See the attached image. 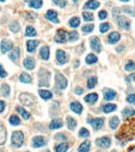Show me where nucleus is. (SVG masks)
<instances>
[{"label": "nucleus", "mask_w": 135, "mask_h": 152, "mask_svg": "<svg viewBox=\"0 0 135 152\" xmlns=\"http://www.w3.org/2000/svg\"><path fill=\"white\" fill-rule=\"evenodd\" d=\"M13 48V43L7 40H4L1 42V51L3 53H5L7 52H9V50H11Z\"/></svg>", "instance_id": "obj_11"}, {"label": "nucleus", "mask_w": 135, "mask_h": 152, "mask_svg": "<svg viewBox=\"0 0 135 152\" xmlns=\"http://www.w3.org/2000/svg\"><path fill=\"white\" fill-rule=\"evenodd\" d=\"M118 124H119V119H118V117L114 116L110 119V126L112 129H116Z\"/></svg>", "instance_id": "obj_32"}, {"label": "nucleus", "mask_w": 135, "mask_h": 152, "mask_svg": "<svg viewBox=\"0 0 135 152\" xmlns=\"http://www.w3.org/2000/svg\"><path fill=\"white\" fill-rule=\"evenodd\" d=\"M7 74H8L7 72L4 69L3 66L0 64V77H1V78H5L6 76H7Z\"/></svg>", "instance_id": "obj_50"}, {"label": "nucleus", "mask_w": 135, "mask_h": 152, "mask_svg": "<svg viewBox=\"0 0 135 152\" xmlns=\"http://www.w3.org/2000/svg\"><path fill=\"white\" fill-rule=\"evenodd\" d=\"M89 135H90V133H89V131L86 129H81L80 131H79V136L80 137H83V138H86V137H89Z\"/></svg>", "instance_id": "obj_47"}, {"label": "nucleus", "mask_w": 135, "mask_h": 152, "mask_svg": "<svg viewBox=\"0 0 135 152\" xmlns=\"http://www.w3.org/2000/svg\"><path fill=\"white\" fill-rule=\"evenodd\" d=\"M73 2H75V3H76V2H78V1H79V0H73Z\"/></svg>", "instance_id": "obj_59"}, {"label": "nucleus", "mask_w": 135, "mask_h": 152, "mask_svg": "<svg viewBox=\"0 0 135 152\" xmlns=\"http://www.w3.org/2000/svg\"><path fill=\"white\" fill-rule=\"evenodd\" d=\"M116 94H117L116 91L110 90V89H107L104 90V98L107 101H111V100L114 99V97L116 96Z\"/></svg>", "instance_id": "obj_20"}, {"label": "nucleus", "mask_w": 135, "mask_h": 152, "mask_svg": "<svg viewBox=\"0 0 135 152\" xmlns=\"http://www.w3.org/2000/svg\"><path fill=\"white\" fill-rule=\"evenodd\" d=\"M45 16L46 19H48L49 20L52 21V22L59 23V20L57 19V13L54 10H52V9H50L46 12Z\"/></svg>", "instance_id": "obj_12"}, {"label": "nucleus", "mask_w": 135, "mask_h": 152, "mask_svg": "<svg viewBox=\"0 0 135 152\" xmlns=\"http://www.w3.org/2000/svg\"><path fill=\"white\" fill-rule=\"evenodd\" d=\"M119 39H120V34L118 32H112L108 36V41L110 43H116L119 41Z\"/></svg>", "instance_id": "obj_23"}, {"label": "nucleus", "mask_w": 135, "mask_h": 152, "mask_svg": "<svg viewBox=\"0 0 135 152\" xmlns=\"http://www.w3.org/2000/svg\"><path fill=\"white\" fill-rule=\"evenodd\" d=\"M0 1H1V2H4L5 0H0Z\"/></svg>", "instance_id": "obj_60"}, {"label": "nucleus", "mask_w": 135, "mask_h": 152, "mask_svg": "<svg viewBox=\"0 0 135 152\" xmlns=\"http://www.w3.org/2000/svg\"><path fill=\"white\" fill-rule=\"evenodd\" d=\"M67 123H68V128H69V129L73 130L75 129V127H76V121L73 119V118H71V117H68L67 118Z\"/></svg>", "instance_id": "obj_33"}, {"label": "nucleus", "mask_w": 135, "mask_h": 152, "mask_svg": "<svg viewBox=\"0 0 135 152\" xmlns=\"http://www.w3.org/2000/svg\"><path fill=\"white\" fill-rule=\"evenodd\" d=\"M38 45H39V41H34V40L28 41L27 44H26V46H27V51H28L29 52H33Z\"/></svg>", "instance_id": "obj_16"}, {"label": "nucleus", "mask_w": 135, "mask_h": 152, "mask_svg": "<svg viewBox=\"0 0 135 152\" xmlns=\"http://www.w3.org/2000/svg\"><path fill=\"white\" fill-rule=\"evenodd\" d=\"M24 66L26 68L29 70H31L35 68V60L34 58L29 57H26L25 60H24Z\"/></svg>", "instance_id": "obj_17"}, {"label": "nucleus", "mask_w": 135, "mask_h": 152, "mask_svg": "<svg viewBox=\"0 0 135 152\" xmlns=\"http://www.w3.org/2000/svg\"><path fill=\"white\" fill-rule=\"evenodd\" d=\"M134 109H130V108H127V109H124L123 112V116L124 118H128L132 117L134 114Z\"/></svg>", "instance_id": "obj_37"}, {"label": "nucleus", "mask_w": 135, "mask_h": 152, "mask_svg": "<svg viewBox=\"0 0 135 152\" xmlns=\"http://www.w3.org/2000/svg\"><path fill=\"white\" fill-rule=\"evenodd\" d=\"M118 24L120 27L124 29H129L130 22L129 20L124 16H119L118 18Z\"/></svg>", "instance_id": "obj_10"}, {"label": "nucleus", "mask_w": 135, "mask_h": 152, "mask_svg": "<svg viewBox=\"0 0 135 152\" xmlns=\"http://www.w3.org/2000/svg\"><path fill=\"white\" fill-rule=\"evenodd\" d=\"M10 30H11L13 32H18L19 31V30H20V25H19V23L17 22V21H15V22H13L10 25Z\"/></svg>", "instance_id": "obj_44"}, {"label": "nucleus", "mask_w": 135, "mask_h": 152, "mask_svg": "<svg viewBox=\"0 0 135 152\" xmlns=\"http://www.w3.org/2000/svg\"><path fill=\"white\" fill-rule=\"evenodd\" d=\"M4 108H5V103H4V101H0V113H2L4 110Z\"/></svg>", "instance_id": "obj_55"}, {"label": "nucleus", "mask_w": 135, "mask_h": 152, "mask_svg": "<svg viewBox=\"0 0 135 152\" xmlns=\"http://www.w3.org/2000/svg\"><path fill=\"white\" fill-rule=\"evenodd\" d=\"M39 95L41 96V97L42 99H45V100H47V99H51L52 96V92L48 91V90H40L38 91Z\"/></svg>", "instance_id": "obj_26"}, {"label": "nucleus", "mask_w": 135, "mask_h": 152, "mask_svg": "<svg viewBox=\"0 0 135 152\" xmlns=\"http://www.w3.org/2000/svg\"><path fill=\"white\" fill-rule=\"evenodd\" d=\"M90 142L89 140H86L83 142L79 148V152H88L90 150Z\"/></svg>", "instance_id": "obj_25"}, {"label": "nucleus", "mask_w": 135, "mask_h": 152, "mask_svg": "<svg viewBox=\"0 0 135 152\" xmlns=\"http://www.w3.org/2000/svg\"><path fill=\"white\" fill-rule=\"evenodd\" d=\"M46 145L45 139L41 136H36L33 139V146L36 148L44 146Z\"/></svg>", "instance_id": "obj_14"}, {"label": "nucleus", "mask_w": 135, "mask_h": 152, "mask_svg": "<svg viewBox=\"0 0 135 152\" xmlns=\"http://www.w3.org/2000/svg\"><path fill=\"white\" fill-rule=\"evenodd\" d=\"M27 152H28V151H27Z\"/></svg>", "instance_id": "obj_64"}, {"label": "nucleus", "mask_w": 135, "mask_h": 152, "mask_svg": "<svg viewBox=\"0 0 135 152\" xmlns=\"http://www.w3.org/2000/svg\"><path fill=\"white\" fill-rule=\"evenodd\" d=\"M55 79H56V83L57 85L58 86V88L60 90H64L66 87H67L68 81L66 78L62 75V73H57L56 74V77H55Z\"/></svg>", "instance_id": "obj_4"}, {"label": "nucleus", "mask_w": 135, "mask_h": 152, "mask_svg": "<svg viewBox=\"0 0 135 152\" xmlns=\"http://www.w3.org/2000/svg\"><path fill=\"white\" fill-rule=\"evenodd\" d=\"M50 73L44 68H41L39 72V86H49Z\"/></svg>", "instance_id": "obj_2"}, {"label": "nucleus", "mask_w": 135, "mask_h": 152, "mask_svg": "<svg viewBox=\"0 0 135 152\" xmlns=\"http://www.w3.org/2000/svg\"><path fill=\"white\" fill-rule=\"evenodd\" d=\"M9 122H10V124L12 125H19L20 124V118H18L17 116H15V115H12L10 118H9Z\"/></svg>", "instance_id": "obj_42"}, {"label": "nucleus", "mask_w": 135, "mask_h": 152, "mask_svg": "<svg viewBox=\"0 0 135 152\" xmlns=\"http://www.w3.org/2000/svg\"><path fill=\"white\" fill-rule=\"evenodd\" d=\"M96 83H97V78L96 77H90V79H88V83H87V86L89 89H92L96 86Z\"/></svg>", "instance_id": "obj_38"}, {"label": "nucleus", "mask_w": 135, "mask_h": 152, "mask_svg": "<svg viewBox=\"0 0 135 152\" xmlns=\"http://www.w3.org/2000/svg\"><path fill=\"white\" fill-rule=\"evenodd\" d=\"M52 1L56 5L59 6L60 8H64L65 5H66V1L65 0H52Z\"/></svg>", "instance_id": "obj_48"}, {"label": "nucleus", "mask_w": 135, "mask_h": 152, "mask_svg": "<svg viewBox=\"0 0 135 152\" xmlns=\"http://www.w3.org/2000/svg\"><path fill=\"white\" fill-rule=\"evenodd\" d=\"M46 152H49V151H46Z\"/></svg>", "instance_id": "obj_63"}, {"label": "nucleus", "mask_w": 135, "mask_h": 152, "mask_svg": "<svg viewBox=\"0 0 135 152\" xmlns=\"http://www.w3.org/2000/svg\"><path fill=\"white\" fill-rule=\"evenodd\" d=\"M70 108L71 110L74 112L75 113H78V114H80L82 113V110H83V107L82 105L79 103V102H72L71 105H70Z\"/></svg>", "instance_id": "obj_18"}, {"label": "nucleus", "mask_w": 135, "mask_h": 152, "mask_svg": "<svg viewBox=\"0 0 135 152\" xmlns=\"http://www.w3.org/2000/svg\"><path fill=\"white\" fill-rule=\"evenodd\" d=\"M107 16V13L105 10H101L100 13H99V18L101 19V20H104V19H106Z\"/></svg>", "instance_id": "obj_52"}, {"label": "nucleus", "mask_w": 135, "mask_h": 152, "mask_svg": "<svg viewBox=\"0 0 135 152\" xmlns=\"http://www.w3.org/2000/svg\"><path fill=\"white\" fill-rule=\"evenodd\" d=\"M127 101H128L129 103H132V104L135 105V94H133V95H130V96H128Z\"/></svg>", "instance_id": "obj_51"}, {"label": "nucleus", "mask_w": 135, "mask_h": 152, "mask_svg": "<svg viewBox=\"0 0 135 152\" xmlns=\"http://www.w3.org/2000/svg\"><path fill=\"white\" fill-rule=\"evenodd\" d=\"M128 152H135V146L133 147V148H131L129 151H128Z\"/></svg>", "instance_id": "obj_57"}, {"label": "nucleus", "mask_w": 135, "mask_h": 152, "mask_svg": "<svg viewBox=\"0 0 135 152\" xmlns=\"http://www.w3.org/2000/svg\"><path fill=\"white\" fill-rule=\"evenodd\" d=\"M100 29H101V31L102 33H105V32H107V31L110 29V25H109L108 23H103V24L101 25Z\"/></svg>", "instance_id": "obj_45"}, {"label": "nucleus", "mask_w": 135, "mask_h": 152, "mask_svg": "<svg viewBox=\"0 0 135 152\" xmlns=\"http://www.w3.org/2000/svg\"><path fill=\"white\" fill-rule=\"evenodd\" d=\"M74 92H75L77 95H81V94L84 92V90H83L82 88H80V87H77V88L75 89V90H74Z\"/></svg>", "instance_id": "obj_54"}, {"label": "nucleus", "mask_w": 135, "mask_h": 152, "mask_svg": "<svg viewBox=\"0 0 135 152\" xmlns=\"http://www.w3.org/2000/svg\"><path fill=\"white\" fill-rule=\"evenodd\" d=\"M93 29H94V25H84L83 27H82V31H84V32H90V31H93Z\"/></svg>", "instance_id": "obj_46"}, {"label": "nucleus", "mask_w": 135, "mask_h": 152, "mask_svg": "<svg viewBox=\"0 0 135 152\" xmlns=\"http://www.w3.org/2000/svg\"><path fill=\"white\" fill-rule=\"evenodd\" d=\"M68 36L69 41H77L78 38H79V33H78L77 31H73L69 32L68 35Z\"/></svg>", "instance_id": "obj_39"}, {"label": "nucleus", "mask_w": 135, "mask_h": 152, "mask_svg": "<svg viewBox=\"0 0 135 152\" xmlns=\"http://www.w3.org/2000/svg\"><path fill=\"white\" fill-rule=\"evenodd\" d=\"M49 55H50V51H49V47L47 46H44L41 48L40 50V56L42 59L44 60H47L49 58Z\"/></svg>", "instance_id": "obj_15"}, {"label": "nucleus", "mask_w": 135, "mask_h": 152, "mask_svg": "<svg viewBox=\"0 0 135 152\" xmlns=\"http://www.w3.org/2000/svg\"><path fill=\"white\" fill-rule=\"evenodd\" d=\"M29 6L34 9H40L42 6V0H30Z\"/></svg>", "instance_id": "obj_29"}, {"label": "nucleus", "mask_w": 135, "mask_h": 152, "mask_svg": "<svg viewBox=\"0 0 135 152\" xmlns=\"http://www.w3.org/2000/svg\"><path fill=\"white\" fill-rule=\"evenodd\" d=\"M97 99H98V95L96 93H91V94H89L88 96H85L84 101L88 103H94L97 101Z\"/></svg>", "instance_id": "obj_24"}, {"label": "nucleus", "mask_w": 135, "mask_h": 152, "mask_svg": "<svg viewBox=\"0 0 135 152\" xmlns=\"http://www.w3.org/2000/svg\"><path fill=\"white\" fill-rule=\"evenodd\" d=\"M62 127V122L60 119H54L52 121L50 124L51 129H60Z\"/></svg>", "instance_id": "obj_22"}, {"label": "nucleus", "mask_w": 135, "mask_h": 152, "mask_svg": "<svg viewBox=\"0 0 135 152\" xmlns=\"http://www.w3.org/2000/svg\"><path fill=\"white\" fill-rule=\"evenodd\" d=\"M90 46L91 48L96 52H100L101 50V45L100 42V40L97 37H93L90 40Z\"/></svg>", "instance_id": "obj_7"}, {"label": "nucleus", "mask_w": 135, "mask_h": 152, "mask_svg": "<svg viewBox=\"0 0 135 152\" xmlns=\"http://www.w3.org/2000/svg\"><path fill=\"white\" fill-rule=\"evenodd\" d=\"M100 6V3L97 2L96 0H90L89 2H87L84 5V9H96Z\"/></svg>", "instance_id": "obj_19"}, {"label": "nucleus", "mask_w": 135, "mask_h": 152, "mask_svg": "<svg viewBox=\"0 0 135 152\" xmlns=\"http://www.w3.org/2000/svg\"><path fill=\"white\" fill-rule=\"evenodd\" d=\"M130 78L133 79V80H135V73H133V74H131V75H130Z\"/></svg>", "instance_id": "obj_56"}, {"label": "nucleus", "mask_w": 135, "mask_h": 152, "mask_svg": "<svg viewBox=\"0 0 135 152\" xmlns=\"http://www.w3.org/2000/svg\"><path fill=\"white\" fill-rule=\"evenodd\" d=\"M57 60L60 64H63L67 62L68 58L66 56V53L62 50L57 51Z\"/></svg>", "instance_id": "obj_13"}, {"label": "nucleus", "mask_w": 135, "mask_h": 152, "mask_svg": "<svg viewBox=\"0 0 135 152\" xmlns=\"http://www.w3.org/2000/svg\"><path fill=\"white\" fill-rule=\"evenodd\" d=\"M96 144L102 148H108L111 145V140L108 137H102L96 140Z\"/></svg>", "instance_id": "obj_8"}, {"label": "nucleus", "mask_w": 135, "mask_h": 152, "mask_svg": "<svg viewBox=\"0 0 135 152\" xmlns=\"http://www.w3.org/2000/svg\"><path fill=\"white\" fill-rule=\"evenodd\" d=\"M85 61H86V63H87L88 64H93V63H95L97 62V57H96V55L90 53V54H89L88 56L86 57Z\"/></svg>", "instance_id": "obj_35"}, {"label": "nucleus", "mask_w": 135, "mask_h": 152, "mask_svg": "<svg viewBox=\"0 0 135 152\" xmlns=\"http://www.w3.org/2000/svg\"><path fill=\"white\" fill-rule=\"evenodd\" d=\"M125 68L127 69V70H133V69H134L135 68V63L134 62H133V61H128V63L126 64V66H125Z\"/></svg>", "instance_id": "obj_49"}, {"label": "nucleus", "mask_w": 135, "mask_h": 152, "mask_svg": "<svg viewBox=\"0 0 135 152\" xmlns=\"http://www.w3.org/2000/svg\"><path fill=\"white\" fill-rule=\"evenodd\" d=\"M0 152H3V151H0Z\"/></svg>", "instance_id": "obj_62"}, {"label": "nucleus", "mask_w": 135, "mask_h": 152, "mask_svg": "<svg viewBox=\"0 0 135 152\" xmlns=\"http://www.w3.org/2000/svg\"><path fill=\"white\" fill-rule=\"evenodd\" d=\"M83 18L85 21H91L94 20V16L92 14L90 13H88V12H85V13H83Z\"/></svg>", "instance_id": "obj_43"}, {"label": "nucleus", "mask_w": 135, "mask_h": 152, "mask_svg": "<svg viewBox=\"0 0 135 152\" xmlns=\"http://www.w3.org/2000/svg\"><path fill=\"white\" fill-rule=\"evenodd\" d=\"M68 34L66 31L62 30V29H59L57 31V35L55 36V41L58 43H63L67 41Z\"/></svg>", "instance_id": "obj_6"}, {"label": "nucleus", "mask_w": 135, "mask_h": 152, "mask_svg": "<svg viewBox=\"0 0 135 152\" xmlns=\"http://www.w3.org/2000/svg\"><path fill=\"white\" fill-rule=\"evenodd\" d=\"M16 109H17V111H18V113H20V115H21L25 119H29V118H30V114L27 111H25L24 108H22V107H18Z\"/></svg>", "instance_id": "obj_30"}, {"label": "nucleus", "mask_w": 135, "mask_h": 152, "mask_svg": "<svg viewBox=\"0 0 135 152\" xmlns=\"http://www.w3.org/2000/svg\"><path fill=\"white\" fill-rule=\"evenodd\" d=\"M20 80L21 82H23V83L27 84V83H30L31 82V78H30V76L29 75L28 73H22L21 75H20Z\"/></svg>", "instance_id": "obj_31"}, {"label": "nucleus", "mask_w": 135, "mask_h": 152, "mask_svg": "<svg viewBox=\"0 0 135 152\" xmlns=\"http://www.w3.org/2000/svg\"><path fill=\"white\" fill-rule=\"evenodd\" d=\"M112 152H116V151H112Z\"/></svg>", "instance_id": "obj_61"}, {"label": "nucleus", "mask_w": 135, "mask_h": 152, "mask_svg": "<svg viewBox=\"0 0 135 152\" xmlns=\"http://www.w3.org/2000/svg\"><path fill=\"white\" fill-rule=\"evenodd\" d=\"M11 142L12 145L17 148L21 146L24 143V135L22 134V132H20V131L14 132L12 135Z\"/></svg>", "instance_id": "obj_3"}, {"label": "nucleus", "mask_w": 135, "mask_h": 152, "mask_svg": "<svg viewBox=\"0 0 135 152\" xmlns=\"http://www.w3.org/2000/svg\"><path fill=\"white\" fill-rule=\"evenodd\" d=\"M135 137V118L128 120L118 131L117 138L120 140H131Z\"/></svg>", "instance_id": "obj_1"}, {"label": "nucleus", "mask_w": 135, "mask_h": 152, "mask_svg": "<svg viewBox=\"0 0 135 152\" xmlns=\"http://www.w3.org/2000/svg\"><path fill=\"white\" fill-rule=\"evenodd\" d=\"M7 140V131L4 126H0V145H4Z\"/></svg>", "instance_id": "obj_21"}, {"label": "nucleus", "mask_w": 135, "mask_h": 152, "mask_svg": "<svg viewBox=\"0 0 135 152\" xmlns=\"http://www.w3.org/2000/svg\"><path fill=\"white\" fill-rule=\"evenodd\" d=\"M90 124L92 125V127L96 130H98L102 127V125L104 124V118H94L90 120Z\"/></svg>", "instance_id": "obj_9"}, {"label": "nucleus", "mask_w": 135, "mask_h": 152, "mask_svg": "<svg viewBox=\"0 0 135 152\" xmlns=\"http://www.w3.org/2000/svg\"><path fill=\"white\" fill-rule=\"evenodd\" d=\"M2 93H3V95L5 96V97H8L9 95V92H10V88H9V86L8 85V84H4L2 85Z\"/></svg>", "instance_id": "obj_41"}, {"label": "nucleus", "mask_w": 135, "mask_h": 152, "mask_svg": "<svg viewBox=\"0 0 135 152\" xmlns=\"http://www.w3.org/2000/svg\"><path fill=\"white\" fill-rule=\"evenodd\" d=\"M20 100L22 102L24 105L25 106H31L33 105L34 101H35V99H34V96L30 94H28V93H23L20 96Z\"/></svg>", "instance_id": "obj_5"}, {"label": "nucleus", "mask_w": 135, "mask_h": 152, "mask_svg": "<svg viewBox=\"0 0 135 152\" xmlns=\"http://www.w3.org/2000/svg\"><path fill=\"white\" fill-rule=\"evenodd\" d=\"M55 138H56V140H67L66 136L64 135H62V134H58V135H57Z\"/></svg>", "instance_id": "obj_53"}, {"label": "nucleus", "mask_w": 135, "mask_h": 152, "mask_svg": "<svg viewBox=\"0 0 135 152\" xmlns=\"http://www.w3.org/2000/svg\"><path fill=\"white\" fill-rule=\"evenodd\" d=\"M121 1H123V2H128V1H129V0H121Z\"/></svg>", "instance_id": "obj_58"}, {"label": "nucleus", "mask_w": 135, "mask_h": 152, "mask_svg": "<svg viewBox=\"0 0 135 152\" xmlns=\"http://www.w3.org/2000/svg\"><path fill=\"white\" fill-rule=\"evenodd\" d=\"M20 50L19 47H16L15 49H14V50L12 51V52L9 55V58L11 60H13V61H15V60H17L20 57Z\"/></svg>", "instance_id": "obj_27"}, {"label": "nucleus", "mask_w": 135, "mask_h": 152, "mask_svg": "<svg viewBox=\"0 0 135 152\" xmlns=\"http://www.w3.org/2000/svg\"><path fill=\"white\" fill-rule=\"evenodd\" d=\"M116 109H117V106L114 105V104H107V105L103 106V107H102L103 112L106 113H112L113 111H115Z\"/></svg>", "instance_id": "obj_28"}, {"label": "nucleus", "mask_w": 135, "mask_h": 152, "mask_svg": "<svg viewBox=\"0 0 135 152\" xmlns=\"http://www.w3.org/2000/svg\"><path fill=\"white\" fill-rule=\"evenodd\" d=\"M36 31L32 26H27L25 31V36H36Z\"/></svg>", "instance_id": "obj_34"}, {"label": "nucleus", "mask_w": 135, "mask_h": 152, "mask_svg": "<svg viewBox=\"0 0 135 152\" xmlns=\"http://www.w3.org/2000/svg\"><path fill=\"white\" fill-rule=\"evenodd\" d=\"M68 149V145L66 143H62L60 144L59 145L56 147V151L55 152H66Z\"/></svg>", "instance_id": "obj_36"}, {"label": "nucleus", "mask_w": 135, "mask_h": 152, "mask_svg": "<svg viewBox=\"0 0 135 152\" xmlns=\"http://www.w3.org/2000/svg\"><path fill=\"white\" fill-rule=\"evenodd\" d=\"M79 24H80V20H79V19L78 17H73V18H72L70 20V21H69V25L72 27H73V28L78 27L79 25Z\"/></svg>", "instance_id": "obj_40"}]
</instances>
